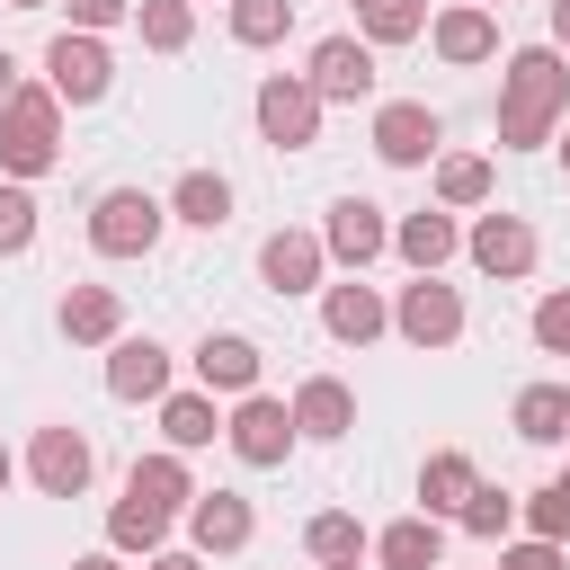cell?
Instances as JSON below:
<instances>
[{
  "label": "cell",
  "instance_id": "cell-46",
  "mask_svg": "<svg viewBox=\"0 0 570 570\" xmlns=\"http://www.w3.org/2000/svg\"><path fill=\"white\" fill-rule=\"evenodd\" d=\"M561 169H570V134H561Z\"/></svg>",
  "mask_w": 570,
  "mask_h": 570
},
{
  "label": "cell",
  "instance_id": "cell-16",
  "mask_svg": "<svg viewBox=\"0 0 570 570\" xmlns=\"http://www.w3.org/2000/svg\"><path fill=\"white\" fill-rule=\"evenodd\" d=\"M187 534H196V552H240L258 534V508L240 490H196L187 499Z\"/></svg>",
  "mask_w": 570,
  "mask_h": 570
},
{
  "label": "cell",
  "instance_id": "cell-15",
  "mask_svg": "<svg viewBox=\"0 0 570 570\" xmlns=\"http://www.w3.org/2000/svg\"><path fill=\"white\" fill-rule=\"evenodd\" d=\"M321 330H330L338 347H365V338L392 330V303H383L374 285H356V276H347V285H321Z\"/></svg>",
  "mask_w": 570,
  "mask_h": 570
},
{
  "label": "cell",
  "instance_id": "cell-21",
  "mask_svg": "<svg viewBox=\"0 0 570 570\" xmlns=\"http://www.w3.org/2000/svg\"><path fill=\"white\" fill-rule=\"evenodd\" d=\"M472 490H481V463H472L463 445H436V454L419 463V508H428V517H463Z\"/></svg>",
  "mask_w": 570,
  "mask_h": 570
},
{
  "label": "cell",
  "instance_id": "cell-41",
  "mask_svg": "<svg viewBox=\"0 0 570 570\" xmlns=\"http://www.w3.org/2000/svg\"><path fill=\"white\" fill-rule=\"evenodd\" d=\"M71 570H125V561H116V543H107V552H80Z\"/></svg>",
  "mask_w": 570,
  "mask_h": 570
},
{
  "label": "cell",
  "instance_id": "cell-27",
  "mask_svg": "<svg viewBox=\"0 0 570 570\" xmlns=\"http://www.w3.org/2000/svg\"><path fill=\"white\" fill-rule=\"evenodd\" d=\"M160 436H169L178 454L214 445V436H223V419H214V392H160Z\"/></svg>",
  "mask_w": 570,
  "mask_h": 570
},
{
  "label": "cell",
  "instance_id": "cell-22",
  "mask_svg": "<svg viewBox=\"0 0 570 570\" xmlns=\"http://www.w3.org/2000/svg\"><path fill=\"white\" fill-rule=\"evenodd\" d=\"M62 338H80V347H116V338H125V303H116V285H71V294H62Z\"/></svg>",
  "mask_w": 570,
  "mask_h": 570
},
{
  "label": "cell",
  "instance_id": "cell-14",
  "mask_svg": "<svg viewBox=\"0 0 570 570\" xmlns=\"http://www.w3.org/2000/svg\"><path fill=\"white\" fill-rule=\"evenodd\" d=\"M428 45H436L454 71H472V62H490V53H499V18H490L481 0H454V9H436V18H428Z\"/></svg>",
  "mask_w": 570,
  "mask_h": 570
},
{
  "label": "cell",
  "instance_id": "cell-33",
  "mask_svg": "<svg viewBox=\"0 0 570 570\" xmlns=\"http://www.w3.org/2000/svg\"><path fill=\"white\" fill-rule=\"evenodd\" d=\"M285 27H294V0H232V45L258 53V45H276Z\"/></svg>",
  "mask_w": 570,
  "mask_h": 570
},
{
  "label": "cell",
  "instance_id": "cell-26",
  "mask_svg": "<svg viewBox=\"0 0 570 570\" xmlns=\"http://www.w3.org/2000/svg\"><path fill=\"white\" fill-rule=\"evenodd\" d=\"M508 419H517L525 445H561V436H570V383H525Z\"/></svg>",
  "mask_w": 570,
  "mask_h": 570
},
{
  "label": "cell",
  "instance_id": "cell-43",
  "mask_svg": "<svg viewBox=\"0 0 570 570\" xmlns=\"http://www.w3.org/2000/svg\"><path fill=\"white\" fill-rule=\"evenodd\" d=\"M9 98H18V62L0 53V107H9Z\"/></svg>",
  "mask_w": 570,
  "mask_h": 570
},
{
  "label": "cell",
  "instance_id": "cell-13",
  "mask_svg": "<svg viewBox=\"0 0 570 570\" xmlns=\"http://www.w3.org/2000/svg\"><path fill=\"white\" fill-rule=\"evenodd\" d=\"M463 249H472L481 276H534V223L525 214H481L463 232Z\"/></svg>",
  "mask_w": 570,
  "mask_h": 570
},
{
  "label": "cell",
  "instance_id": "cell-19",
  "mask_svg": "<svg viewBox=\"0 0 570 570\" xmlns=\"http://www.w3.org/2000/svg\"><path fill=\"white\" fill-rule=\"evenodd\" d=\"M392 249H401L419 276H436V267L463 249V232H454V214H445V205H419V214H401V223H392Z\"/></svg>",
  "mask_w": 570,
  "mask_h": 570
},
{
  "label": "cell",
  "instance_id": "cell-28",
  "mask_svg": "<svg viewBox=\"0 0 570 570\" xmlns=\"http://www.w3.org/2000/svg\"><path fill=\"white\" fill-rule=\"evenodd\" d=\"M436 205H445V214L490 205V160H481V151H445V160H436Z\"/></svg>",
  "mask_w": 570,
  "mask_h": 570
},
{
  "label": "cell",
  "instance_id": "cell-18",
  "mask_svg": "<svg viewBox=\"0 0 570 570\" xmlns=\"http://www.w3.org/2000/svg\"><path fill=\"white\" fill-rule=\"evenodd\" d=\"M125 499H134V508H151V517H187V499H196L187 454H178V445H169V454H142V463L125 472Z\"/></svg>",
  "mask_w": 570,
  "mask_h": 570
},
{
  "label": "cell",
  "instance_id": "cell-1",
  "mask_svg": "<svg viewBox=\"0 0 570 570\" xmlns=\"http://www.w3.org/2000/svg\"><path fill=\"white\" fill-rule=\"evenodd\" d=\"M561 116H570V53L561 45L508 53V71H499V142L508 151H534V142H552Z\"/></svg>",
  "mask_w": 570,
  "mask_h": 570
},
{
  "label": "cell",
  "instance_id": "cell-23",
  "mask_svg": "<svg viewBox=\"0 0 570 570\" xmlns=\"http://www.w3.org/2000/svg\"><path fill=\"white\" fill-rule=\"evenodd\" d=\"M196 383H205V392H258V347H249L240 330H205Z\"/></svg>",
  "mask_w": 570,
  "mask_h": 570
},
{
  "label": "cell",
  "instance_id": "cell-29",
  "mask_svg": "<svg viewBox=\"0 0 570 570\" xmlns=\"http://www.w3.org/2000/svg\"><path fill=\"white\" fill-rule=\"evenodd\" d=\"M134 27H142L151 53H187V36H196V0H134Z\"/></svg>",
  "mask_w": 570,
  "mask_h": 570
},
{
  "label": "cell",
  "instance_id": "cell-48",
  "mask_svg": "<svg viewBox=\"0 0 570 570\" xmlns=\"http://www.w3.org/2000/svg\"><path fill=\"white\" fill-rule=\"evenodd\" d=\"M481 9H508V0H481Z\"/></svg>",
  "mask_w": 570,
  "mask_h": 570
},
{
  "label": "cell",
  "instance_id": "cell-35",
  "mask_svg": "<svg viewBox=\"0 0 570 570\" xmlns=\"http://www.w3.org/2000/svg\"><path fill=\"white\" fill-rule=\"evenodd\" d=\"M36 249V196L27 178H0V258H27Z\"/></svg>",
  "mask_w": 570,
  "mask_h": 570
},
{
  "label": "cell",
  "instance_id": "cell-17",
  "mask_svg": "<svg viewBox=\"0 0 570 570\" xmlns=\"http://www.w3.org/2000/svg\"><path fill=\"white\" fill-rule=\"evenodd\" d=\"M107 392L116 401H160L169 392V347L160 338H116L107 347Z\"/></svg>",
  "mask_w": 570,
  "mask_h": 570
},
{
  "label": "cell",
  "instance_id": "cell-45",
  "mask_svg": "<svg viewBox=\"0 0 570 570\" xmlns=\"http://www.w3.org/2000/svg\"><path fill=\"white\" fill-rule=\"evenodd\" d=\"M0 9H53V0H0Z\"/></svg>",
  "mask_w": 570,
  "mask_h": 570
},
{
  "label": "cell",
  "instance_id": "cell-37",
  "mask_svg": "<svg viewBox=\"0 0 570 570\" xmlns=\"http://www.w3.org/2000/svg\"><path fill=\"white\" fill-rule=\"evenodd\" d=\"M534 347L543 356H570V294H543L534 303Z\"/></svg>",
  "mask_w": 570,
  "mask_h": 570
},
{
  "label": "cell",
  "instance_id": "cell-32",
  "mask_svg": "<svg viewBox=\"0 0 570 570\" xmlns=\"http://www.w3.org/2000/svg\"><path fill=\"white\" fill-rule=\"evenodd\" d=\"M160 534H169V517L134 508V499H116V508H107V543H116V552H142V561H151V552H160Z\"/></svg>",
  "mask_w": 570,
  "mask_h": 570
},
{
  "label": "cell",
  "instance_id": "cell-40",
  "mask_svg": "<svg viewBox=\"0 0 570 570\" xmlns=\"http://www.w3.org/2000/svg\"><path fill=\"white\" fill-rule=\"evenodd\" d=\"M142 570H205V561H196V552H151Z\"/></svg>",
  "mask_w": 570,
  "mask_h": 570
},
{
  "label": "cell",
  "instance_id": "cell-11",
  "mask_svg": "<svg viewBox=\"0 0 570 570\" xmlns=\"http://www.w3.org/2000/svg\"><path fill=\"white\" fill-rule=\"evenodd\" d=\"M258 276H267V294H321L330 240H321V232H267V240H258Z\"/></svg>",
  "mask_w": 570,
  "mask_h": 570
},
{
  "label": "cell",
  "instance_id": "cell-42",
  "mask_svg": "<svg viewBox=\"0 0 570 570\" xmlns=\"http://www.w3.org/2000/svg\"><path fill=\"white\" fill-rule=\"evenodd\" d=\"M552 45L570 53V0H552Z\"/></svg>",
  "mask_w": 570,
  "mask_h": 570
},
{
  "label": "cell",
  "instance_id": "cell-7",
  "mask_svg": "<svg viewBox=\"0 0 570 570\" xmlns=\"http://www.w3.org/2000/svg\"><path fill=\"white\" fill-rule=\"evenodd\" d=\"M89 472H98L89 436H80L71 419H45V428H36V445H27V481H36L45 499H80V490H89Z\"/></svg>",
  "mask_w": 570,
  "mask_h": 570
},
{
  "label": "cell",
  "instance_id": "cell-5",
  "mask_svg": "<svg viewBox=\"0 0 570 570\" xmlns=\"http://www.w3.org/2000/svg\"><path fill=\"white\" fill-rule=\"evenodd\" d=\"M223 445H232L249 472H276V463L303 445V428H294V410H285L276 392H240V410L223 419Z\"/></svg>",
  "mask_w": 570,
  "mask_h": 570
},
{
  "label": "cell",
  "instance_id": "cell-44",
  "mask_svg": "<svg viewBox=\"0 0 570 570\" xmlns=\"http://www.w3.org/2000/svg\"><path fill=\"white\" fill-rule=\"evenodd\" d=\"M9 481H18V454H9V445H0V499H9Z\"/></svg>",
  "mask_w": 570,
  "mask_h": 570
},
{
  "label": "cell",
  "instance_id": "cell-2",
  "mask_svg": "<svg viewBox=\"0 0 570 570\" xmlns=\"http://www.w3.org/2000/svg\"><path fill=\"white\" fill-rule=\"evenodd\" d=\"M53 160H62V98H53V80H18V98L0 107V169L45 178Z\"/></svg>",
  "mask_w": 570,
  "mask_h": 570
},
{
  "label": "cell",
  "instance_id": "cell-39",
  "mask_svg": "<svg viewBox=\"0 0 570 570\" xmlns=\"http://www.w3.org/2000/svg\"><path fill=\"white\" fill-rule=\"evenodd\" d=\"M62 9H71V27H89V36H107V27L134 18V0H62Z\"/></svg>",
  "mask_w": 570,
  "mask_h": 570
},
{
  "label": "cell",
  "instance_id": "cell-49",
  "mask_svg": "<svg viewBox=\"0 0 570 570\" xmlns=\"http://www.w3.org/2000/svg\"><path fill=\"white\" fill-rule=\"evenodd\" d=\"M347 9H365V0H347Z\"/></svg>",
  "mask_w": 570,
  "mask_h": 570
},
{
  "label": "cell",
  "instance_id": "cell-30",
  "mask_svg": "<svg viewBox=\"0 0 570 570\" xmlns=\"http://www.w3.org/2000/svg\"><path fill=\"white\" fill-rule=\"evenodd\" d=\"M356 27H365V45H419L428 36V0H365Z\"/></svg>",
  "mask_w": 570,
  "mask_h": 570
},
{
  "label": "cell",
  "instance_id": "cell-25",
  "mask_svg": "<svg viewBox=\"0 0 570 570\" xmlns=\"http://www.w3.org/2000/svg\"><path fill=\"white\" fill-rule=\"evenodd\" d=\"M169 223L223 232V223H232V178H223V169H187V178L169 187Z\"/></svg>",
  "mask_w": 570,
  "mask_h": 570
},
{
  "label": "cell",
  "instance_id": "cell-3",
  "mask_svg": "<svg viewBox=\"0 0 570 570\" xmlns=\"http://www.w3.org/2000/svg\"><path fill=\"white\" fill-rule=\"evenodd\" d=\"M160 232H169V205H160L151 187H107V196L89 205V249H98V258H151Z\"/></svg>",
  "mask_w": 570,
  "mask_h": 570
},
{
  "label": "cell",
  "instance_id": "cell-47",
  "mask_svg": "<svg viewBox=\"0 0 570 570\" xmlns=\"http://www.w3.org/2000/svg\"><path fill=\"white\" fill-rule=\"evenodd\" d=\"M321 570H356V561H321Z\"/></svg>",
  "mask_w": 570,
  "mask_h": 570
},
{
  "label": "cell",
  "instance_id": "cell-31",
  "mask_svg": "<svg viewBox=\"0 0 570 570\" xmlns=\"http://www.w3.org/2000/svg\"><path fill=\"white\" fill-rule=\"evenodd\" d=\"M303 552H312V561H356V552H365V525H356L347 508H321V517L303 525Z\"/></svg>",
  "mask_w": 570,
  "mask_h": 570
},
{
  "label": "cell",
  "instance_id": "cell-36",
  "mask_svg": "<svg viewBox=\"0 0 570 570\" xmlns=\"http://www.w3.org/2000/svg\"><path fill=\"white\" fill-rule=\"evenodd\" d=\"M454 525H463V534H481V543H490V534H508V525H517V499H508V490H490V481H481V490H472V499H463V517H454Z\"/></svg>",
  "mask_w": 570,
  "mask_h": 570
},
{
  "label": "cell",
  "instance_id": "cell-6",
  "mask_svg": "<svg viewBox=\"0 0 570 570\" xmlns=\"http://www.w3.org/2000/svg\"><path fill=\"white\" fill-rule=\"evenodd\" d=\"M45 80H53L62 107H98L107 80H116V62H107V45H98L89 27H62V36L45 45Z\"/></svg>",
  "mask_w": 570,
  "mask_h": 570
},
{
  "label": "cell",
  "instance_id": "cell-4",
  "mask_svg": "<svg viewBox=\"0 0 570 570\" xmlns=\"http://www.w3.org/2000/svg\"><path fill=\"white\" fill-rule=\"evenodd\" d=\"M321 107H330V98H321L303 71H267L258 98H249V116H258V134H267L276 151H312V142H321Z\"/></svg>",
  "mask_w": 570,
  "mask_h": 570
},
{
  "label": "cell",
  "instance_id": "cell-38",
  "mask_svg": "<svg viewBox=\"0 0 570 570\" xmlns=\"http://www.w3.org/2000/svg\"><path fill=\"white\" fill-rule=\"evenodd\" d=\"M499 570H570V552H561V543H543V534H525V543H508V552H499Z\"/></svg>",
  "mask_w": 570,
  "mask_h": 570
},
{
  "label": "cell",
  "instance_id": "cell-8",
  "mask_svg": "<svg viewBox=\"0 0 570 570\" xmlns=\"http://www.w3.org/2000/svg\"><path fill=\"white\" fill-rule=\"evenodd\" d=\"M436 142H445V125H436L428 98H392V107H374V151H383L392 169H428Z\"/></svg>",
  "mask_w": 570,
  "mask_h": 570
},
{
  "label": "cell",
  "instance_id": "cell-10",
  "mask_svg": "<svg viewBox=\"0 0 570 570\" xmlns=\"http://www.w3.org/2000/svg\"><path fill=\"white\" fill-rule=\"evenodd\" d=\"M303 80H312L321 98L356 107V98H374V45H365V36H321L312 62H303Z\"/></svg>",
  "mask_w": 570,
  "mask_h": 570
},
{
  "label": "cell",
  "instance_id": "cell-20",
  "mask_svg": "<svg viewBox=\"0 0 570 570\" xmlns=\"http://www.w3.org/2000/svg\"><path fill=\"white\" fill-rule=\"evenodd\" d=\"M294 428H303L312 445H338V436L356 428V392H347L338 374H312V383L294 392Z\"/></svg>",
  "mask_w": 570,
  "mask_h": 570
},
{
  "label": "cell",
  "instance_id": "cell-34",
  "mask_svg": "<svg viewBox=\"0 0 570 570\" xmlns=\"http://www.w3.org/2000/svg\"><path fill=\"white\" fill-rule=\"evenodd\" d=\"M525 534H543V543H570V472L561 481H543V490H525Z\"/></svg>",
  "mask_w": 570,
  "mask_h": 570
},
{
  "label": "cell",
  "instance_id": "cell-9",
  "mask_svg": "<svg viewBox=\"0 0 570 570\" xmlns=\"http://www.w3.org/2000/svg\"><path fill=\"white\" fill-rule=\"evenodd\" d=\"M392 330H401L410 347H454V338H463V294H454V285H436V276H419V285H401Z\"/></svg>",
  "mask_w": 570,
  "mask_h": 570
},
{
  "label": "cell",
  "instance_id": "cell-24",
  "mask_svg": "<svg viewBox=\"0 0 570 570\" xmlns=\"http://www.w3.org/2000/svg\"><path fill=\"white\" fill-rule=\"evenodd\" d=\"M374 561H383V570H436V561H445V525H436L428 508H419V517H392V525L374 534Z\"/></svg>",
  "mask_w": 570,
  "mask_h": 570
},
{
  "label": "cell",
  "instance_id": "cell-12",
  "mask_svg": "<svg viewBox=\"0 0 570 570\" xmlns=\"http://www.w3.org/2000/svg\"><path fill=\"white\" fill-rule=\"evenodd\" d=\"M321 240H330V258H338V267H356V276H365V267L392 249V223H383V205L338 196V205H330V223H321Z\"/></svg>",
  "mask_w": 570,
  "mask_h": 570
}]
</instances>
